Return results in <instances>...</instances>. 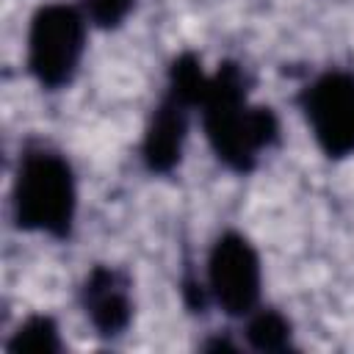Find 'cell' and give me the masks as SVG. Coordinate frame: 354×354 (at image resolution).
Wrapping results in <instances>:
<instances>
[{
  "label": "cell",
  "instance_id": "6da1fadb",
  "mask_svg": "<svg viewBox=\"0 0 354 354\" xmlns=\"http://www.w3.org/2000/svg\"><path fill=\"white\" fill-rule=\"evenodd\" d=\"M196 113L210 155L238 177L252 174L282 138L277 111L252 100V75L235 58L216 64Z\"/></svg>",
  "mask_w": 354,
  "mask_h": 354
},
{
  "label": "cell",
  "instance_id": "7a4b0ae2",
  "mask_svg": "<svg viewBox=\"0 0 354 354\" xmlns=\"http://www.w3.org/2000/svg\"><path fill=\"white\" fill-rule=\"evenodd\" d=\"M77 174L72 160L44 138H28L11 174V224L28 235L69 241L77 221Z\"/></svg>",
  "mask_w": 354,
  "mask_h": 354
},
{
  "label": "cell",
  "instance_id": "3957f363",
  "mask_svg": "<svg viewBox=\"0 0 354 354\" xmlns=\"http://www.w3.org/2000/svg\"><path fill=\"white\" fill-rule=\"evenodd\" d=\"M210 72L194 50L177 53L166 66L163 88L144 122L138 158L152 177H169L185 158L191 119L199 111Z\"/></svg>",
  "mask_w": 354,
  "mask_h": 354
},
{
  "label": "cell",
  "instance_id": "277c9868",
  "mask_svg": "<svg viewBox=\"0 0 354 354\" xmlns=\"http://www.w3.org/2000/svg\"><path fill=\"white\" fill-rule=\"evenodd\" d=\"M88 19L80 3H41L25 30V72L41 91H64L75 83L86 47Z\"/></svg>",
  "mask_w": 354,
  "mask_h": 354
},
{
  "label": "cell",
  "instance_id": "5b68a950",
  "mask_svg": "<svg viewBox=\"0 0 354 354\" xmlns=\"http://www.w3.org/2000/svg\"><path fill=\"white\" fill-rule=\"evenodd\" d=\"M205 288L210 304L230 321H243L263 304V257L246 232L227 227L213 238L205 257Z\"/></svg>",
  "mask_w": 354,
  "mask_h": 354
},
{
  "label": "cell",
  "instance_id": "8992f818",
  "mask_svg": "<svg viewBox=\"0 0 354 354\" xmlns=\"http://www.w3.org/2000/svg\"><path fill=\"white\" fill-rule=\"evenodd\" d=\"M296 105L315 149L326 160L354 155V69L326 66L315 72L299 88Z\"/></svg>",
  "mask_w": 354,
  "mask_h": 354
},
{
  "label": "cell",
  "instance_id": "52a82bcc",
  "mask_svg": "<svg viewBox=\"0 0 354 354\" xmlns=\"http://www.w3.org/2000/svg\"><path fill=\"white\" fill-rule=\"evenodd\" d=\"M77 304L97 337H122L130 329L136 313L130 271L113 263H94L77 285Z\"/></svg>",
  "mask_w": 354,
  "mask_h": 354
},
{
  "label": "cell",
  "instance_id": "ba28073f",
  "mask_svg": "<svg viewBox=\"0 0 354 354\" xmlns=\"http://www.w3.org/2000/svg\"><path fill=\"white\" fill-rule=\"evenodd\" d=\"M241 337L243 346L263 354H277L293 348V324L290 318L268 304H260L241 321Z\"/></svg>",
  "mask_w": 354,
  "mask_h": 354
},
{
  "label": "cell",
  "instance_id": "9c48e42d",
  "mask_svg": "<svg viewBox=\"0 0 354 354\" xmlns=\"http://www.w3.org/2000/svg\"><path fill=\"white\" fill-rule=\"evenodd\" d=\"M64 348L61 326L47 313L25 315L6 340V351L11 354H55Z\"/></svg>",
  "mask_w": 354,
  "mask_h": 354
},
{
  "label": "cell",
  "instance_id": "30bf717a",
  "mask_svg": "<svg viewBox=\"0 0 354 354\" xmlns=\"http://www.w3.org/2000/svg\"><path fill=\"white\" fill-rule=\"evenodd\" d=\"M80 8H83L91 28L119 30L130 19V14L136 8V0H80Z\"/></svg>",
  "mask_w": 354,
  "mask_h": 354
}]
</instances>
